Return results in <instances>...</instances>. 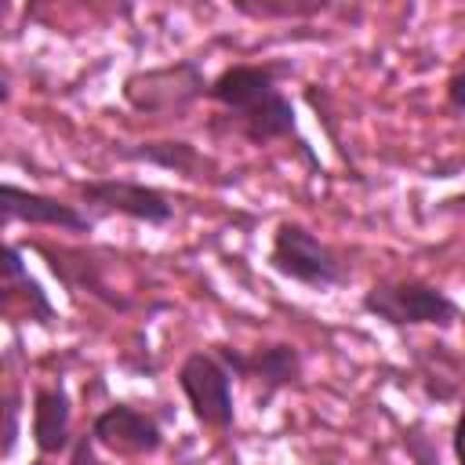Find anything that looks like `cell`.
<instances>
[{
	"instance_id": "obj_12",
	"label": "cell",
	"mask_w": 465,
	"mask_h": 465,
	"mask_svg": "<svg viewBox=\"0 0 465 465\" xmlns=\"http://www.w3.org/2000/svg\"><path fill=\"white\" fill-rule=\"evenodd\" d=\"M29 436H33V447L40 458L69 454L76 436H73V396H69L65 381L33 389V432Z\"/></svg>"
},
{
	"instance_id": "obj_11",
	"label": "cell",
	"mask_w": 465,
	"mask_h": 465,
	"mask_svg": "<svg viewBox=\"0 0 465 465\" xmlns=\"http://www.w3.org/2000/svg\"><path fill=\"white\" fill-rule=\"evenodd\" d=\"M0 309L11 320H29L40 327H54L58 309L47 298V291L40 287V280L29 272V265L22 262V247L7 243L4 247V283H0Z\"/></svg>"
},
{
	"instance_id": "obj_7",
	"label": "cell",
	"mask_w": 465,
	"mask_h": 465,
	"mask_svg": "<svg viewBox=\"0 0 465 465\" xmlns=\"http://www.w3.org/2000/svg\"><path fill=\"white\" fill-rule=\"evenodd\" d=\"M84 203L94 207L98 214H120L142 225H167L174 218V203L163 189L134 182V178H91L76 185Z\"/></svg>"
},
{
	"instance_id": "obj_14",
	"label": "cell",
	"mask_w": 465,
	"mask_h": 465,
	"mask_svg": "<svg viewBox=\"0 0 465 465\" xmlns=\"http://www.w3.org/2000/svg\"><path fill=\"white\" fill-rule=\"evenodd\" d=\"M236 15L262 22H305L331 11V0H232Z\"/></svg>"
},
{
	"instance_id": "obj_10",
	"label": "cell",
	"mask_w": 465,
	"mask_h": 465,
	"mask_svg": "<svg viewBox=\"0 0 465 465\" xmlns=\"http://www.w3.org/2000/svg\"><path fill=\"white\" fill-rule=\"evenodd\" d=\"M36 251L44 254L47 269L58 276V283L73 294H87L98 305L113 309V312H127L131 298H124L109 280H105V262L94 251H73V247H51V243H36Z\"/></svg>"
},
{
	"instance_id": "obj_18",
	"label": "cell",
	"mask_w": 465,
	"mask_h": 465,
	"mask_svg": "<svg viewBox=\"0 0 465 465\" xmlns=\"http://www.w3.org/2000/svg\"><path fill=\"white\" fill-rule=\"evenodd\" d=\"M450 450H454V465H465V407L458 411V421L450 432Z\"/></svg>"
},
{
	"instance_id": "obj_3",
	"label": "cell",
	"mask_w": 465,
	"mask_h": 465,
	"mask_svg": "<svg viewBox=\"0 0 465 465\" xmlns=\"http://www.w3.org/2000/svg\"><path fill=\"white\" fill-rule=\"evenodd\" d=\"M207 73L200 58H178L167 65H149L134 69L120 84V98L142 113V116H160V120H185L200 98H207Z\"/></svg>"
},
{
	"instance_id": "obj_19",
	"label": "cell",
	"mask_w": 465,
	"mask_h": 465,
	"mask_svg": "<svg viewBox=\"0 0 465 465\" xmlns=\"http://www.w3.org/2000/svg\"><path fill=\"white\" fill-rule=\"evenodd\" d=\"M29 465H51V458H40V454H36V458H33Z\"/></svg>"
},
{
	"instance_id": "obj_8",
	"label": "cell",
	"mask_w": 465,
	"mask_h": 465,
	"mask_svg": "<svg viewBox=\"0 0 465 465\" xmlns=\"http://www.w3.org/2000/svg\"><path fill=\"white\" fill-rule=\"evenodd\" d=\"M91 440L116 458H153L163 447L160 418L134 403H109L91 418Z\"/></svg>"
},
{
	"instance_id": "obj_1",
	"label": "cell",
	"mask_w": 465,
	"mask_h": 465,
	"mask_svg": "<svg viewBox=\"0 0 465 465\" xmlns=\"http://www.w3.org/2000/svg\"><path fill=\"white\" fill-rule=\"evenodd\" d=\"M294 73L291 62L269 58V62H236L225 65L218 76H211L207 102H214L222 113L207 124L211 134H232L247 145H272V142H294L298 160L309 171H320V156L312 145L298 134L294 102L280 91V80Z\"/></svg>"
},
{
	"instance_id": "obj_15",
	"label": "cell",
	"mask_w": 465,
	"mask_h": 465,
	"mask_svg": "<svg viewBox=\"0 0 465 465\" xmlns=\"http://www.w3.org/2000/svg\"><path fill=\"white\" fill-rule=\"evenodd\" d=\"M403 447H407V454H411L414 465H440L436 440L425 432V425H411V429H403Z\"/></svg>"
},
{
	"instance_id": "obj_2",
	"label": "cell",
	"mask_w": 465,
	"mask_h": 465,
	"mask_svg": "<svg viewBox=\"0 0 465 465\" xmlns=\"http://www.w3.org/2000/svg\"><path fill=\"white\" fill-rule=\"evenodd\" d=\"M269 269L291 283H302L309 291H334V287H345L352 269L349 262L341 258L338 247H331L320 232H312L309 225L302 222H276L272 229V243H269Z\"/></svg>"
},
{
	"instance_id": "obj_5",
	"label": "cell",
	"mask_w": 465,
	"mask_h": 465,
	"mask_svg": "<svg viewBox=\"0 0 465 465\" xmlns=\"http://www.w3.org/2000/svg\"><path fill=\"white\" fill-rule=\"evenodd\" d=\"M178 392L189 407V414L211 429L229 432L236 425V403H232V371L214 356V349H193L178 367Z\"/></svg>"
},
{
	"instance_id": "obj_6",
	"label": "cell",
	"mask_w": 465,
	"mask_h": 465,
	"mask_svg": "<svg viewBox=\"0 0 465 465\" xmlns=\"http://www.w3.org/2000/svg\"><path fill=\"white\" fill-rule=\"evenodd\" d=\"M214 356L232 371V378H247L258 385V407H269L276 392L291 389L302 381V371H305V356L294 341H265L251 352L236 349V345H211Z\"/></svg>"
},
{
	"instance_id": "obj_9",
	"label": "cell",
	"mask_w": 465,
	"mask_h": 465,
	"mask_svg": "<svg viewBox=\"0 0 465 465\" xmlns=\"http://www.w3.org/2000/svg\"><path fill=\"white\" fill-rule=\"evenodd\" d=\"M0 211H4V225L22 222V225L62 229V232H80V236H87L94 229V218L84 207L65 203L47 193H36V189H25V185H15V182L0 185Z\"/></svg>"
},
{
	"instance_id": "obj_13",
	"label": "cell",
	"mask_w": 465,
	"mask_h": 465,
	"mask_svg": "<svg viewBox=\"0 0 465 465\" xmlns=\"http://www.w3.org/2000/svg\"><path fill=\"white\" fill-rule=\"evenodd\" d=\"M113 153L120 160H134V163H149L160 171H174L182 178L193 182H222L214 178L218 167L207 153H200L193 142L185 138H153V142H134V145H113Z\"/></svg>"
},
{
	"instance_id": "obj_20",
	"label": "cell",
	"mask_w": 465,
	"mask_h": 465,
	"mask_svg": "<svg viewBox=\"0 0 465 465\" xmlns=\"http://www.w3.org/2000/svg\"><path fill=\"white\" fill-rule=\"evenodd\" d=\"M320 465H334V461H320Z\"/></svg>"
},
{
	"instance_id": "obj_4",
	"label": "cell",
	"mask_w": 465,
	"mask_h": 465,
	"mask_svg": "<svg viewBox=\"0 0 465 465\" xmlns=\"http://www.w3.org/2000/svg\"><path fill=\"white\" fill-rule=\"evenodd\" d=\"M360 309L389 327H450L461 316V305L443 287L418 276L371 283L360 298Z\"/></svg>"
},
{
	"instance_id": "obj_17",
	"label": "cell",
	"mask_w": 465,
	"mask_h": 465,
	"mask_svg": "<svg viewBox=\"0 0 465 465\" xmlns=\"http://www.w3.org/2000/svg\"><path fill=\"white\" fill-rule=\"evenodd\" d=\"M98 443L91 440V432H84V436H76V443L69 447V465H105L102 458H98Z\"/></svg>"
},
{
	"instance_id": "obj_16",
	"label": "cell",
	"mask_w": 465,
	"mask_h": 465,
	"mask_svg": "<svg viewBox=\"0 0 465 465\" xmlns=\"http://www.w3.org/2000/svg\"><path fill=\"white\" fill-rule=\"evenodd\" d=\"M18 425H22V400L11 389L4 396V458H11L15 447H18Z\"/></svg>"
}]
</instances>
